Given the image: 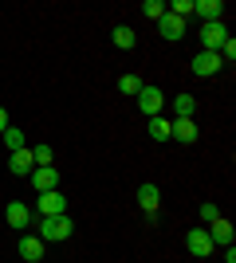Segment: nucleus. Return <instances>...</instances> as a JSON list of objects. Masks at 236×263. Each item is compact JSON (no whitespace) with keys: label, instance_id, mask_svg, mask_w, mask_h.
<instances>
[{"label":"nucleus","instance_id":"1","mask_svg":"<svg viewBox=\"0 0 236 263\" xmlns=\"http://www.w3.org/2000/svg\"><path fill=\"white\" fill-rule=\"evenodd\" d=\"M71 216H40V240L44 243H59L71 236Z\"/></svg>","mask_w":236,"mask_h":263},{"label":"nucleus","instance_id":"2","mask_svg":"<svg viewBox=\"0 0 236 263\" xmlns=\"http://www.w3.org/2000/svg\"><path fill=\"white\" fill-rule=\"evenodd\" d=\"M197 40H201V51H216V47L228 40V28H225L221 20H213V24H205V28H201V35H197Z\"/></svg>","mask_w":236,"mask_h":263},{"label":"nucleus","instance_id":"3","mask_svg":"<svg viewBox=\"0 0 236 263\" xmlns=\"http://www.w3.org/2000/svg\"><path fill=\"white\" fill-rule=\"evenodd\" d=\"M40 216H67V197L51 189V193H40Z\"/></svg>","mask_w":236,"mask_h":263},{"label":"nucleus","instance_id":"4","mask_svg":"<svg viewBox=\"0 0 236 263\" xmlns=\"http://www.w3.org/2000/svg\"><path fill=\"white\" fill-rule=\"evenodd\" d=\"M28 177H32L35 193H51V189H59V169H51V165H35Z\"/></svg>","mask_w":236,"mask_h":263},{"label":"nucleus","instance_id":"5","mask_svg":"<svg viewBox=\"0 0 236 263\" xmlns=\"http://www.w3.org/2000/svg\"><path fill=\"white\" fill-rule=\"evenodd\" d=\"M232 220H225V216H216L213 224H209V240H213V248H232Z\"/></svg>","mask_w":236,"mask_h":263},{"label":"nucleus","instance_id":"6","mask_svg":"<svg viewBox=\"0 0 236 263\" xmlns=\"http://www.w3.org/2000/svg\"><path fill=\"white\" fill-rule=\"evenodd\" d=\"M138 110L150 114V118H157V114H161V90L157 87H142L138 90Z\"/></svg>","mask_w":236,"mask_h":263},{"label":"nucleus","instance_id":"7","mask_svg":"<svg viewBox=\"0 0 236 263\" xmlns=\"http://www.w3.org/2000/svg\"><path fill=\"white\" fill-rule=\"evenodd\" d=\"M221 71V55L216 51H197L193 55V75H216Z\"/></svg>","mask_w":236,"mask_h":263},{"label":"nucleus","instance_id":"8","mask_svg":"<svg viewBox=\"0 0 236 263\" xmlns=\"http://www.w3.org/2000/svg\"><path fill=\"white\" fill-rule=\"evenodd\" d=\"M169 138H177V142H197V122L193 118H169Z\"/></svg>","mask_w":236,"mask_h":263},{"label":"nucleus","instance_id":"9","mask_svg":"<svg viewBox=\"0 0 236 263\" xmlns=\"http://www.w3.org/2000/svg\"><path fill=\"white\" fill-rule=\"evenodd\" d=\"M185 248H189L193 255H209L213 252V240H209L205 228H193V232H185Z\"/></svg>","mask_w":236,"mask_h":263},{"label":"nucleus","instance_id":"10","mask_svg":"<svg viewBox=\"0 0 236 263\" xmlns=\"http://www.w3.org/2000/svg\"><path fill=\"white\" fill-rule=\"evenodd\" d=\"M8 224L16 232H24L28 224H32V209L28 204H20V200H8Z\"/></svg>","mask_w":236,"mask_h":263},{"label":"nucleus","instance_id":"11","mask_svg":"<svg viewBox=\"0 0 236 263\" xmlns=\"http://www.w3.org/2000/svg\"><path fill=\"white\" fill-rule=\"evenodd\" d=\"M157 32H161V40H181V35H185V20H177V16H161V20H157Z\"/></svg>","mask_w":236,"mask_h":263},{"label":"nucleus","instance_id":"12","mask_svg":"<svg viewBox=\"0 0 236 263\" xmlns=\"http://www.w3.org/2000/svg\"><path fill=\"white\" fill-rule=\"evenodd\" d=\"M20 259L40 263V259H44V240H40V236H24V240H20Z\"/></svg>","mask_w":236,"mask_h":263},{"label":"nucleus","instance_id":"13","mask_svg":"<svg viewBox=\"0 0 236 263\" xmlns=\"http://www.w3.org/2000/svg\"><path fill=\"white\" fill-rule=\"evenodd\" d=\"M138 204H142V212H146V216H154L157 204H161V193H157V185H142V189H138Z\"/></svg>","mask_w":236,"mask_h":263},{"label":"nucleus","instance_id":"14","mask_svg":"<svg viewBox=\"0 0 236 263\" xmlns=\"http://www.w3.org/2000/svg\"><path fill=\"white\" fill-rule=\"evenodd\" d=\"M193 12H197V16H201L205 24H213V20H221L225 4H221V0H197V4H193Z\"/></svg>","mask_w":236,"mask_h":263},{"label":"nucleus","instance_id":"15","mask_svg":"<svg viewBox=\"0 0 236 263\" xmlns=\"http://www.w3.org/2000/svg\"><path fill=\"white\" fill-rule=\"evenodd\" d=\"M8 165H12V173H20V177H24V173H32V169H35V161H32V149H16Z\"/></svg>","mask_w":236,"mask_h":263},{"label":"nucleus","instance_id":"16","mask_svg":"<svg viewBox=\"0 0 236 263\" xmlns=\"http://www.w3.org/2000/svg\"><path fill=\"white\" fill-rule=\"evenodd\" d=\"M114 47H122V51H130V47L138 44V35H134V28H126V24H118V28H114Z\"/></svg>","mask_w":236,"mask_h":263},{"label":"nucleus","instance_id":"17","mask_svg":"<svg viewBox=\"0 0 236 263\" xmlns=\"http://www.w3.org/2000/svg\"><path fill=\"white\" fill-rule=\"evenodd\" d=\"M0 138H4V145H8V154H16V149H28V138H24V130H16V126H8Z\"/></svg>","mask_w":236,"mask_h":263},{"label":"nucleus","instance_id":"18","mask_svg":"<svg viewBox=\"0 0 236 263\" xmlns=\"http://www.w3.org/2000/svg\"><path fill=\"white\" fill-rule=\"evenodd\" d=\"M173 114H177V118H193V114H197V99H193V95H177V99H173Z\"/></svg>","mask_w":236,"mask_h":263},{"label":"nucleus","instance_id":"19","mask_svg":"<svg viewBox=\"0 0 236 263\" xmlns=\"http://www.w3.org/2000/svg\"><path fill=\"white\" fill-rule=\"evenodd\" d=\"M146 87V83H142V75H122L118 79V90H122V95H134L138 99V90Z\"/></svg>","mask_w":236,"mask_h":263},{"label":"nucleus","instance_id":"20","mask_svg":"<svg viewBox=\"0 0 236 263\" xmlns=\"http://www.w3.org/2000/svg\"><path fill=\"white\" fill-rule=\"evenodd\" d=\"M150 138L166 142V138H169V118H161V114H157V118H150Z\"/></svg>","mask_w":236,"mask_h":263},{"label":"nucleus","instance_id":"21","mask_svg":"<svg viewBox=\"0 0 236 263\" xmlns=\"http://www.w3.org/2000/svg\"><path fill=\"white\" fill-rule=\"evenodd\" d=\"M166 12H169V16H177V20H189V16H193V0H173Z\"/></svg>","mask_w":236,"mask_h":263},{"label":"nucleus","instance_id":"22","mask_svg":"<svg viewBox=\"0 0 236 263\" xmlns=\"http://www.w3.org/2000/svg\"><path fill=\"white\" fill-rule=\"evenodd\" d=\"M51 157H56V154H51V145H32V161L35 165H51Z\"/></svg>","mask_w":236,"mask_h":263},{"label":"nucleus","instance_id":"23","mask_svg":"<svg viewBox=\"0 0 236 263\" xmlns=\"http://www.w3.org/2000/svg\"><path fill=\"white\" fill-rule=\"evenodd\" d=\"M142 12H146L150 20H161V16H166V4H161V0H146V4H142Z\"/></svg>","mask_w":236,"mask_h":263},{"label":"nucleus","instance_id":"24","mask_svg":"<svg viewBox=\"0 0 236 263\" xmlns=\"http://www.w3.org/2000/svg\"><path fill=\"white\" fill-rule=\"evenodd\" d=\"M216 55H221V63H225V59H228V63H232V59H236V40H232V35H228L225 44L216 47Z\"/></svg>","mask_w":236,"mask_h":263},{"label":"nucleus","instance_id":"25","mask_svg":"<svg viewBox=\"0 0 236 263\" xmlns=\"http://www.w3.org/2000/svg\"><path fill=\"white\" fill-rule=\"evenodd\" d=\"M216 216H221V209H216L213 200H205V204H201V220H205V224H213Z\"/></svg>","mask_w":236,"mask_h":263},{"label":"nucleus","instance_id":"26","mask_svg":"<svg viewBox=\"0 0 236 263\" xmlns=\"http://www.w3.org/2000/svg\"><path fill=\"white\" fill-rule=\"evenodd\" d=\"M4 130H8V110L0 106V134H4Z\"/></svg>","mask_w":236,"mask_h":263}]
</instances>
